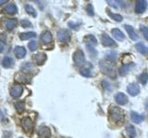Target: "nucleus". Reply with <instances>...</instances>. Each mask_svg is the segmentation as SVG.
<instances>
[{
  "mask_svg": "<svg viewBox=\"0 0 148 138\" xmlns=\"http://www.w3.org/2000/svg\"><path fill=\"white\" fill-rule=\"evenodd\" d=\"M109 118L114 122H121L124 120V112L117 106H111L108 110Z\"/></svg>",
  "mask_w": 148,
  "mask_h": 138,
  "instance_id": "nucleus-1",
  "label": "nucleus"
},
{
  "mask_svg": "<svg viewBox=\"0 0 148 138\" xmlns=\"http://www.w3.org/2000/svg\"><path fill=\"white\" fill-rule=\"evenodd\" d=\"M99 66H100L101 71L103 72L106 76H109L110 78H112V79L117 77V73H116L115 67L110 63L108 62L106 63L104 60H102V61L99 62Z\"/></svg>",
  "mask_w": 148,
  "mask_h": 138,
  "instance_id": "nucleus-2",
  "label": "nucleus"
},
{
  "mask_svg": "<svg viewBox=\"0 0 148 138\" xmlns=\"http://www.w3.org/2000/svg\"><path fill=\"white\" fill-rule=\"evenodd\" d=\"M73 61L75 63L76 66H82L85 63V55L82 50L78 49L75 53H73Z\"/></svg>",
  "mask_w": 148,
  "mask_h": 138,
  "instance_id": "nucleus-3",
  "label": "nucleus"
},
{
  "mask_svg": "<svg viewBox=\"0 0 148 138\" xmlns=\"http://www.w3.org/2000/svg\"><path fill=\"white\" fill-rule=\"evenodd\" d=\"M101 43H102V44H103V46H105V47H117L118 46L117 43H116V41L106 33L102 34Z\"/></svg>",
  "mask_w": 148,
  "mask_h": 138,
  "instance_id": "nucleus-4",
  "label": "nucleus"
},
{
  "mask_svg": "<svg viewBox=\"0 0 148 138\" xmlns=\"http://www.w3.org/2000/svg\"><path fill=\"white\" fill-rule=\"evenodd\" d=\"M41 43L44 45H49L53 43V36L49 30H45L40 36Z\"/></svg>",
  "mask_w": 148,
  "mask_h": 138,
  "instance_id": "nucleus-5",
  "label": "nucleus"
},
{
  "mask_svg": "<svg viewBox=\"0 0 148 138\" xmlns=\"http://www.w3.org/2000/svg\"><path fill=\"white\" fill-rule=\"evenodd\" d=\"M21 126L26 133H30L34 129V122L30 117H24L21 120Z\"/></svg>",
  "mask_w": 148,
  "mask_h": 138,
  "instance_id": "nucleus-6",
  "label": "nucleus"
},
{
  "mask_svg": "<svg viewBox=\"0 0 148 138\" xmlns=\"http://www.w3.org/2000/svg\"><path fill=\"white\" fill-rule=\"evenodd\" d=\"M57 36L60 43H69L71 40V34L67 30H59Z\"/></svg>",
  "mask_w": 148,
  "mask_h": 138,
  "instance_id": "nucleus-7",
  "label": "nucleus"
},
{
  "mask_svg": "<svg viewBox=\"0 0 148 138\" xmlns=\"http://www.w3.org/2000/svg\"><path fill=\"white\" fill-rule=\"evenodd\" d=\"M148 2L145 0H138L135 5V12L137 14H142L143 13L147 8Z\"/></svg>",
  "mask_w": 148,
  "mask_h": 138,
  "instance_id": "nucleus-8",
  "label": "nucleus"
},
{
  "mask_svg": "<svg viewBox=\"0 0 148 138\" xmlns=\"http://www.w3.org/2000/svg\"><path fill=\"white\" fill-rule=\"evenodd\" d=\"M22 92H23V87L21 85H15L10 89V95L15 99L20 98L22 95Z\"/></svg>",
  "mask_w": 148,
  "mask_h": 138,
  "instance_id": "nucleus-9",
  "label": "nucleus"
},
{
  "mask_svg": "<svg viewBox=\"0 0 148 138\" xmlns=\"http://www.w3.org/2000/svg\"><path fill=\"white\" fill-rule=\"evenodd\" d=\"M140 87H139L135 83H132L127 87V92L132 97H135L140 93Z\"/></svg>",
  "mask_w": 148,
  "mask_h": 138,
  "instance_id": "nucleus-10",
  "label": "nucleus"
},
{
  "mask_svg": "<svg viewBox=\"0 0 148 138\" xmlns=\"http://www.w3.org/2000/svg\"><path fill=\"white\" fill-rule=\"evenodd\" d=\"M115 100L119 105H126L129 101L128 97L124 93H122V92H118V93L115 95Z\"/></svg>",
  "mask_w": 148,
  "mask_h": 138,
  "instance_id": "nucleus-11",
  "label": "nucleus"
},
{
  "mask_svg": "<svg viewBox=\"0 0 148 138\" xmlns=\"http://www.w3.org/2000/svg\"><path fill=\"white\" fill-rule=\"evenodd\" d=\"M3 25L8 30H13L17 27V20H15V18H7L3 21Z\"/></svg>",
  "mask_w": 148,
  "mask_h": 138,
  "instance_id": "nucleus-12",
  "label": "nucleus"
},
{
  "mask_svg": "<svg viewBox=\"0 0 148 138\" xmlns=\"http://www.w3.org/2000/svg\"><path fill=\"white\" fill-rule=\"evenodd\" d=\"M38 136L39 138H50L51 137L50 129L46 126H41L38 129Z\"/></svg>",
  "mask_w": 148,
  "mask_h": 138,
  "instance_id": "nucleus-13",
  "label": "nucleus"
},
{
  "mask_svg": "<svg viewBox=\"0 0 148 138\" xmlns=\"http://www.w3.org/2000/svg\"><path fill=\"white\" fill-rule=\"evenodd\" d=\"M105 57L108 63L114 64V63H116V61H117V59H118V53L115 52V51H110V52L106 53Z\"/></svg>",
  "mask_w": 148,
  "mask_h": 138,
  "instance_id": "nucleus-14",
  "label": "nucleus"
},
{
  "mask_svg": "<svg viewBox=\"0 0 148 138\" xmlns=\"http://www.w3.org/2000/svg\"><path fill=\"white\" fill-rule=\"evenodd\" d=\"M124 28H125V30H126L127 33L129 34V37H130V38H131L132 41H137V40H138L139 36H138V34L135 32V30H134V29H133V27H132V26L124 25Z\"/></svg>",
  "mask_w": 148,
  "mask_h": 138,
  "instance_id": "nucleus-15",
  "label": "nucleus"
},
{
  "mask_svg": "<svg viewBox=\"0 0 148 138\" xmlns=\"http://www.w3.org/2000/svg\"><path fill=\"white\" fill-rule=\"evenodd\" d=\"M46 59H47V56H46L45 53H39L35 54L34 56V63H36L37 64H40V66H42V64H45V62L46 61Z\"/></svg>",
  "mask_w": 148,
  "mask_h": 138,
  "instance_id": "nucleus-16",
  "label": "nucleus"
},
{
  "mask_svg": "<svg viewBox=\"0 0 148 138\" xmlns=\"http://www.w3.org/2000/svg\"><path fill=\"white\" fill-rule=\"evenodd\" d=\"M15 80L20 82V83H24V84H27V83H30L31 77L29 76L25 75V74H23V73H18L15 76Z\"/></svg>",
  "mask_w": 148,
  "mask_h": 138,
  "instance_id": "nucleus-17",
  "label": "nucleus"
},
{
  "mask_svg": "<svg viewBox=\"0 0 148 138\" xmlns=\"http://www.w3.org/2000/svg\"><path fill=\"white\" fill-rule=\"evenodd\" d=\"M26 49L23 47V46H17L14 50V53H15L16 57L18 59H22L25 57L26 55Z\"/></svg>",
  "mask_w": 148,
  "mask_h": 138,
  "instance_id": "nucleus-18",
  "label": "nucleus"
},
{
  "mask_svg": "<svg viewBox=\"0 0 148 138\" xmlns=\"http://www.w3.org/2000/svg\"><path fill=\"white\" fill-rule=\"evenodd\" d=\"M131 119L133 122L135 123H141L145 121V116L136 112H131Z\"/></svg>",
  "mask_w": 148,
  "mask_h": 138,
  "instance_id": "nucleus-19",
  "label": "nucleus"
},
{
  "mask_svg": "<svg viewBox=\"0 0 148 138\" xmlns=\"http://www.w3.org/2000/svg\"><path fill=\"white\" fill-rule=\"evenodd\" d=\"M112 34L114 36V38L119 41H123L125 40V35L123 34V32L120 30L119 29H118V28H114V29H112Z\"/></svg>",
  "mask_w": 148,
  "mask_h": 138,
  "instance_id": "nucleus-20",
  "label": "nucleus"
},
{
  "mask_svg": "<svg viewBox=\"0 0 148 138\" xmlns=\"http://www.w3.org/2000/svg\"><path fill=\"white\" fill-rule=\"evenodd\" d=\"M134 64L132 63H130V64H124L123 66H120L119 68V75L120 76H126L127 74L131 71V68L132 66H133Z\"/></svg>",
  "mask_w": 148,
  "mask_h": 138,
  "instance_id": "nucleus-21",
  "label": "nucleus"
},
{
  "mask_svg": "<svg viewBox=\"0 0 148 138\" xmlns=\"http://www.w3.org/2000/svg\"><path fill=\"white\" fill-rule=\"evenodd\" d=\"M35 70V67L32 64V63H29L27 62L25 64H23L21 66V71L25 74H30V73H32Z\"/></svg>",
  "mask_w": 148,
  "mask_h": 138,
  "instance_id": "nucleus-22",
  "label": "nucleus"
},
{
  "mask_svg": "<svg viewBox=\"0 0 148 138\" xmlns=\"http://www.w3.org/2000/svg\"><path fill=\"white\" fill-rule=\"evenodd\" d=\"M4 12L8 14V15H14L18 12V7L14 3H11L4 8Z\"/></svg>",
  "mask_w": 148,
  "mask_h": 138,
  "instance_id": "nucleus-23",
  "label": "nucleus"
},
{
  "mask_svg": "<svg viewBox=\"0 0 148 138\" xmlns=\"http://www.w3.org/2000/svg\"><path fill=\"white\" fill-rule=\"evenodd\" d=\"M135 49L138 53L143 55H148V47L145 46L143 43H138L135 44Z\"/></svg>",
  "mask_w": 148,
  "mask_h": 138,
  "instance_id": "nucleus-24",
  "label": "nucleus"
},
{
  "mask_svg": "<svg viewBox=\"0 0 148 138\" xmlns=\"http://www.w3.org/2000/svg\"><path fill=\"white\" fill-rule=\"evenodd\" d=\"M84 41L86 43V45H90V46H95L97 44V40L96 38L94 36V35H92V34H89V35H87L84 37Z\"/></svg>",
  "mask_w": 148,
  "mask_h": 138,
  "instance_id": "nucleus-25",
  "label": "nucleus"
},
{
  "mask_svg": "<svg viewBox=\"0 0 148 138\" xmlns=\"http://www.w3.org/2000/svg\"><path fill=\"white\" fill-rule=\"evenodd\" d=\"M36 37V33L34 31H28V32H22V33L20 34V39L21 41H26L32 38H35Z\"/></svg>",
  "mask_w": 148,
  "mask_h": 138,
  "instance_id": "nucleus-26",
  "label": "nucleus"
},
{
  "mask_svg": "<svg viewBox=\"0 0 148 138\" xmlns=\"http://www.w3.org/2000/svg\"><path fill=\"white\" fill-rule=\"evenodd\" d=\"M106 14H108V15L110 17V18H112V20H115V21L121 22L122 20H123V17L121 15H119V14L113 13L111 10H109V9H106Z\"/></svg>",
  "mask_w": 148,
  "mask_h": 138,
  "instance_id": "nucleus-27",
  "label": "nucleus"
},
{
  "mask_svg": "<svg viewBox=\"0 0 148 138\" xmlns=\"http://www.w3.org/2000/svg\"><path fill=\"white\" fill-rule=\"evenodd\" d=\"M13 64H14V61L10 56H5L4 57L3 61H2V66L5 68H10L13 66Z\"/></svg>",
  "mask_w": 148,
  "mask_h": 138,
  "instance_id": "nucleus-28",
  "label": "nucleus"
},
{
  "mask_svg": "<svg viewBox=\"0 0 148 138\" xmlns=\"http://www.w3.org/2000/svg\"><path fill=\"white\" fill-rule=\"evenodd\" d=\"M126 132H127V135L130 138H135L136 136V130H135V127L132 124H129L126 127Z\"/></svg>",
  "mask_w": 148,
  "mask_h": 138,
  "instance_id": "nucleus-29",
  "label": "nucleus"
},
{
  "mask_svg": "<svg viewBox=\"0 0 148 138\" xmlns=\"http://www.w3.org/2000/svg\"><path fill=\"white\" fill-rule=\"evenodd\" d=\"M138 79L142 85H146L148 82V73L146 71H143L141 75L138 76Z\"/></svg>",
  "mask_w": 148,
  "mask_h": 138,
  "instance_id": "nucleus-30",
  "label": "nucleus"
},
{
  "mask_svg": "<svg viewBox=\"0 0 148 138\" xmlns=\"http://www.w3.org/2000/svg\"><path fill=\"white\" fill-rule=\"evenodd\" d=\"M80 74L84 77H91L92 76V72H91V69L87 66L84 67H82L80 69Z\"/></svg>",
  "mask_w": 148,
  "mask_h": 138,
  "instance_id": "nucleus-31",
  "label": "nucleus"
},
{
  "mask_svg": "<svg viewBox=\"0 0 148 138\" xmlns=\"http://www.w3.org/2000/svg\"><path fill=\"white\" fill-rule=\"evenodd\" d=\"M25 10H26V12H27L28 14H29V15H31L32 17L35 18V17L37 16V12L35 11L34 7H32L31 5H26V6H25Z\"/></svg>",
  "mask_w": 148,
  "mask_h": 138,
  "instance_id": "nucleus-32",
  "label": "nucleus"
},
{
  "mask_svg": "<svg viewBox=\"0 0 148 138\" xmlns=\"http://www.w3.org/2000/svg\"><path fill=\"white\" fill-rule=\"evenodd\" d=\"M6 40H7L6 34H0V53L4 52L5 46H6Z\"/></svg>",
  "mask_w": 148,
  "mask_h": 138,
  "instance_id": "nucleus-33",
  "label": "nucleus"
},
{
  "mask_svg": "<svg viewBox=\"0 0 148 138\" xmlns=\"http://www.w3.org/2000/svg\"><path fill=\"white\" fill-rule=\"evenodd\" d=\"M15 108L18 112H22L25 110V103L23 101H18V102L15 103Z\"/></svg>",
  "mask_w": 148,
  "mask_h": 138,
  "instance_id": "nucleus-34",
  "label": "nucleus"
},
{
  "mask_svg": "<svg viewBox=\"0 0 148 138\" xmlns=\"http://www.w3.org/2000/svg\"><path fill=\"white\" fill-rule=\"evenodd\" d=\"M86 48L88 50V52H89L90 55H91V57L92 58H95L96 57V55H97V51L92 47V46H90V45H86Z\"/></svg>",
  "mask_w": 148,
  "mask_h": 138,
  "instance_id": "nucleus-35",
  "label": "nucleus"
},
{
  "mask_svg": "<svg viewBox=\"0 0 148 138\" xmlns=\"http://www.w3.org/2000/svg\"><path fill=\"white\" fill-rule=\"evenodd\" d=\"M140 30H141V32L143 33V37L145 38V40L148 41V27H145V26H143V25H141V26H140Z\"/></svg>",
  "mask_w": 148,
  "mask_h": 138,
  "instance_id": "nucleus-36",
  "label": "nucleus"
},
{
  "mask_svg": "<svg viewBox=\"0 0 148 138\" xmlns=\"http://www.w3.org/2000/svg\"><path fill=\"white\" fill-rule=\"evenodd\" d=\"M86 11H87V14L89 16H94L95 15V9H94V7H92V4H88L87 5Z\"/></svg>",
  "mask_w": 148,
  "mask_h": 138,
  "instance_id": "nucleus-37",
  "label": "nucleus"
},
{
  "mask_svg": "<svg viewBox=\"0 0 148 138\" xmlns=\"http://www.w3.org/2000/svg\"><path fill=\"white\" fill-rule=\"evenodd\" d=\"M28 47L32 51V52H34V51L37 50V43L35 41H32L28 43Z\"/></svg>",
  "mask_w": 148,
  "mask_h": 138,
  "instance_id": "nucleus-38",
  "label": "nucleus"
},
{
  "mask_svg": "<svg viewBox=\"0 0 148 138\" xmlns=\"http://www.w3.org/2000/svg\"><path fill=\"white\" fill-rule=\"evenodd\" d=\"M21 26L23 27V28H29V27H31L32 26V23H31V21L29 20H22L21 21Z\"/></svg>",
  "mask_w": 148,
  "mask_h": 138,
  "instance_id": "nucleus-39",
  "label": "nucleus"
},
{
  "mask_svg": "<svg viewBox=\"0 0 148 138\" xmlns=\"http://www.w3.org/2000/svg\"><path fill=\"white\" fill-rule=\"evenodd\" d=\"M106 3H108L109 6L113 7L115 8H118L119 7V6H118L119 1H112V0H108V1H106Z\"/></svg>",
  "mask_w": 148,
  "mask_h": 138,
  "instance_id": "nucleus-40",
  "label": "nucleus"
},
{
  "mask_svg": "<svg viewBox=\"0 0 148 138\" xmlns=\"http://www.w3.org/2000/svg\"><path fill=\"white\" fill-rule=\"evenodd\" d=\"M12 133H11V132H4V133H3V136H2V138H11L12 136Z\"/></svg>",
  "mask_w": 148,
  "mask_h": 138,
  "instance_id": "nucleus-41",
  "label": "nucleus"
},
{
  "mask_svg": "<svg viewBox=\"0 0 148 138\" xmlns=\"http://www.w3.org/2000/svg\"><path fill=\"white\" fill-rule=\"evenodd\" d=\"M69 26L71 28V29H78L79 24H74L73 22H69Z\"/></svg>",
  "mask_w": 148,
  "mask_h": 138,
  "instance_id": "nucleus-42",
  "label": "nucleus"
},
{
  "mask_svg": "<svg viewBox=\"0 0 148 138\" xmlns=\"http://www.w3.org/2000/svg\"><path fill=\"white\" fill-rule=\"evenodd\" d=\"M8 0H0V6H2V5L6 4V3H8Z\"/></svg>",
  "mask_w": 148,
  "mask_h": 138,
  "instance_id": "nucleus-43",
  "label": "nucleus"
},
{
  "mask_svg": "<svg viewBox=\"0 0 148 138\" xmlns=\"http://www.w3.org/2000/svg\"><path fill=\"white\" fill-rule=\"evenodd\" d=\"M0 117H3V112L1 110H0Z\"/></svg>",
  "mask_w": 148,
  "mask_h": 138,
  "instance_id": "nucleus-44",
  "label": "nucleus"
},
{
  "mask_svg": "<svg viewBox=\"0 0 148 138\" xmlns=\"http://www.w3.org/2000/svg\"><path fill=\"white\" fill-rule=\"evenodd\" d=\"M147 108H148V104H147Z\"/></svg>",
  "mask_w": 148,
  "mask_h": 138,
  "instance_id": "nucleus-45",
  "label": "nucleus"
},
{
  "mask_svg": "<svg viewBox=\"0 0 148 138\" xmlns=\"http://www.w3.org/2000/svg\"><path fill=\"white\" fill-rule=\"evenodd\" d=\"M21 138H22V137H21Z\"/></svg>",
  "mask_w": 148,
  "mask_h": 138,
  "instance_id": "nucleus-46",
  "label": "nucleus"
}]
</instances>
